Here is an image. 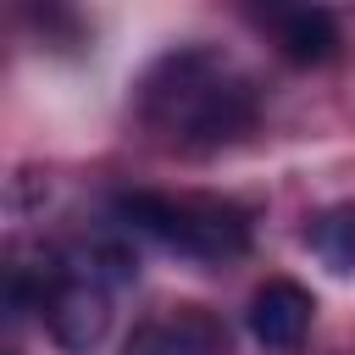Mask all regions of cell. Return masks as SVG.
<instances>
[{
    "instance_id": "5b68a950",
    "label": "cell",
    "mask_w": 355,
    "mask_h": 355,
    "mask_svg": "<svg viewBox=\"0 0 355 355\" xmlns=\"http://www.w3.org/2000/svg\"><path fill=\"white\" fill-rule=\"evenodd\" d=\"M311 316H316V300H311V288H300L294 277H266V283L250 294V311H244L255 344H261V349H277V355L305 344Z\"/></svg>"
},
{
    "instance_id": "6da1fadb",
    "label": "cell",
    "mask_w": 355,
    "mask_h": 355,
    "mask_svg": "<svg viewBox=\"0 0 355 355\" xmlns=\"http://www.w3.org/2000/svg\"><path fill=\"white\" fill-rule=\"evenodd\" d=\"M133 111L172 150H222L255 128V83L222 50L178 44L139 78Z\"/></svg>"
},
{
    "instance_id": "8992f818",
    "label": "cell",
    "mask_w": 355,
    "mask_h": 355,
    "mask_svg": "<svg viewBox=\"0 0 355 355\" xmlns=\"http://www.w3.org/2000/svg\"><path fill=\"white\" fill-rule=\"evenodd\" d=\"M261 22L272 28V44H277V55H283V61H294V67H327V61L338 55V44H344V33H338L333 11H322V6L266 11Z\"/></svg>"
},
{
    "instance_id": "7a4b0ae2",
    "label": "cell",
    "mask_w": 355,
    "mask_h": 355,
    "mask_svg": "<svg viewBox=\"0 0 355 355\" xmlns=\"http://www.w3.org/2000/svg\"><path fill=\"white\" fill-rule=\"evenodd\" d=\"M116 216L133 233H150L155 244H166L189 261H239L250 250V216L216 194L133 189V194H116Z\"/></svg>"
},
{
    "instance_id": "52a82bcc",
    "label": "cell",
    "mask_w": 355,
    "mask_h": 355,
    "mask_svg": "<svg viewBox=\"0 0 355 355\" xmlns=\"http://www.w3.org/2000/svg\"><path fill=\"white\" fill-rule=\"evenodd\" d=\"M305 244H311V255H316L327 272L349 277V272H355V200H338V205L316 211V216L305 222Z\"/></svg>"
},
{
    "instance_id": "277c9868",
    "label": "cell",
    "mask_w": 355,
    "mask_h": 355,
    "mask_svg": "<svg viewBox=\"0 0 355 355\" xmlns=\"http://www.w3.org/2000/svg\"><path fill=\"white\" fill-rule=\"evenodd\" d=\"M122 355H227V322L205 305H166L122 338Z\"/></svg>"
},
{
    "instance_id": "3957f363",
    "label": "cell",
    "mask_w": 355,
    "mask_h": 355,
    "mask_svg": "<svg viewBox=\"0 0 355 355\" xmlns=\"http://www.w3.org/2000/svg\"><path fill=\"white\" fill-rule=\"evenodd\" d=\"M44 327L67 355H89L111 333V288L83 266V255L61 261V277L44 300Z\"/></svg>"
}]
</instances>
